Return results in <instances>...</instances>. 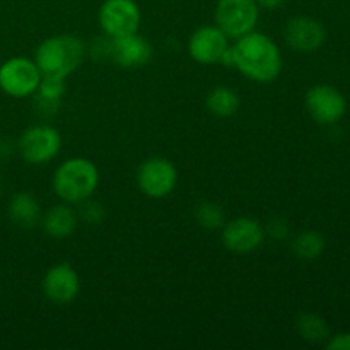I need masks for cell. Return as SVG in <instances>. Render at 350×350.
<instances>
[{"label": "cell", "instance_id": "cell-1", "mask_svg": "<svg viewBox=\"0 0 350 350\" xmlns=\"http://www.w3.org/2000/svg\"><path fill=\"white\" fill-rule=\"evenodd\" d=\"M232 48L234 67L250 81L267 82L275 81L282 72V55L279 46L263 33H252L238 38Z\"/></svg>", "mask_w": 350, "mask_h": 350}, {"label": "cell", "instance_id": "cell-27", "mask_svg": "<svg viewBox=\"0 0 350 350\" xmlns=\"http://www.w3.org/2000/svg\"><path fill=\"white\" fill-rule=\"evenodd\" d=\"M2 188H3V181H2V176H0V191H2Z\"/></svg>", "mask_w": 350, "mask_h": 350}, {"label": "cell", "instance_id": "cell-23", "mask_svg": "<svg viewBox=\"0 0 350 350\" xmlns=\"http://www.w3.org/2000/svg\"><path fill=\"white\" fill-rule=\"evenodd\" d=\"M269 234L272 236L273 239H284L289 234V228H287V224L282 219H273L269 224Z\"/></svg>", "mask_w": 350, "mask_h": 350}, {"label": "cell", "instance_id": "cell-26", "mask_svg": "<svg viewBox=\"0 0 350 350\" xmlns=\"http://www.w3.org/2000/svg\"><path fill=\"white\" fill-rule=\"evenodd\" d=\"M286 2L287 0H256L258 7H262V9H267V10L277 9V7L284 5Z\"/></svg>", "mask_w": 350, "mask_h": 350}, {"label": "cell", "instance_id": "cell-3", "mask_svg": "<svg viewBox=\"0 0 350 350\" xmlns=\"http://www.w3.org/2000/svg\"><path fill=\"white\" fill-rule=\"evenodd\" d=\"M99 183L98 167L84 157H72L62 163L53 174L55 193L65 204H82L92 197Z\"/></svg>", "mask_w": 350, "mask_h": 350}, {"label": "cell", "instance_id": "cell-19", "mask_svg": "<svg viewBox=\"0 0 350 350\" xmlns=\"http://www.w3.org/2000/svg\"><path fill=\"white\" fill-rule=\"evenodd\" d=\"M294 252L303 260H314L323 253L325 238L317 231H304L294 241Z\"/></svg>", "mask_w": 350, "mask_h": 350}, {"label": "cell", "instance_id": "cell-7", "mask_svg": "<svg viewBox=\"0 0 350 350\" xmlns=\"http://www.w3.org/2000/svg\"><path fill=\"white\" fill-rule=\"evenodd\" d=\"M99 24L109 38L137 33L140 26L139 5L133 0H106L99 9Z\"/></svg>", "mask_w": 350, "mask_h": 350}, {"label": "cell", "instance_id": "cell-4", "mask_svg": "<svg viewBox=\"0 0 350 350\" xmlns=\"http://www.w3.org/2000/svg\"><path fill=\"white\" fill-rule=\"evenodd\" d=\"M260 17L256 0H219L215 5V23L228 38L245 36L255 29Z\"/></svg>", "mask_w": 350, "mask_h": 350}, {"label": "cell", "instance_id": "cell-17", "mask_svg": "<svg viewBox=\"0 0 350 350\" xmlns=\"http://www.w3.org/2000/svg\"><path fill=\"white\" fill-rule=\"evenodd\" d=\"M205 106L212 115L229 118L239 109V96L229 88H215L208 92Z\"/></svg>", "mask_w": 350, "mask_h": 350}, {"label": "cell", "instance_id": "cell-8", "mask_svg": "<svg viewBox=\"0 0 350 350\" xmlns=\"http://www.w3.org/2000/svg\"><path fill=\"white\" fill-rule=\"evenodd\" d=\"M176 167L163 157L147 159L137 171V183L140 191L150 198L167 197L176 188Z\"/></svg>", "mask_w": 350, "mask_h": 350}, {"label": "cell", "instance_id": "cell-14", "mask_svg": "<svg viewBox=\"0 0 350 350\" xmlns=\"http://www.w3.org/2000/svg\"><path fill=\"white\" fill-rule=\"evenodd\" d=\"M287 44L296 51H314L323 44L325 29L317 19L297 16L289 19L284 29Z\"/></svg>", "mask_w": 350, "mask_h": 350}, {"label": "cell", "instance_id": "cell-18", "mask_svg": "<svg viewBox=\"0 0 350 350\" xmlns=\"http://www.w3.org/2000/svg\"><path fill=\"white\" fill-rule=\"evenodd\" d=\"M296 328L301 337L308 342H321L328 337V325L317 314H301L296 321Z\"/></svg>", "mask_w": 350, "mask_h": 350}, {"label": "cell", "instance_id": "cell-13", "mask_svg": "<svg viewBox=\"0 0 350 350\" xmlns=\"http://www.w3.org/2000/svg\"><path fill=\"white\" fill-rule=\"evenodd\" d=\"M109 58L123 68H139L149 64L152 58V46L137 33L111 38Z\"/></svg>", "mask_w": 350, "mask_h": 350}, {"label": "cell", "instance_id": "cell-25", "mask_svg": "<svg viewBox=\"0 0 350 350\" xmlns=\"http://www.w3.org/2000/svg\"><path fill=\"white\" fill-rule=\"evenodd\" d=\"M12 142L7 139H0V159H7L12 154Z\"/></svg>", "mask_w": 350, "mask_h": 350}, {"label": "cell", "instance_id": "cell-10", "mask_svg": "<svg viewBox=\"0 0 350 350\" xmlns=\"http://www.w3.org/2000/svg\"><path fill=\"white\" fill-rule=\"evenodd\" d=\"M306 108L318 123L332 125L344 116L345 99L330 85H314L306 94Z\"/></svg>", "mask_w": 350, "mask_h": 350}, {"label": "cell", "instance_id": "cell-15", "mask_svg": "<svg viewBox=\"0 0 350 350\" xmlns=\"http://www.w3.org/2000/svg\"><path fill=\"white\" fill-rule=\"evenodd\" d=\"M77 222L79 217L74 208L68 207L67 204L55 205L44 214L43 229L50 238L64 239L68 238L77 229Z\"/></svg>", "mask_w": 350, "mask_h": 350}, {"label": "cell", "instance_id": "cell-20", "mask_svg": "<svg viewBox=\"0 0 350 350\" xmlns=\"http://www.w3.org/2000/svg\"><path fill=\"white\" fill-rule=\"evenodd\" d=\"M195 219L202 228L208 229V231H214V229L222 228L226 224L224 211L219 205L208 204V202L198 205L197 211H195Z\"/></svg>", "mask_w": 350, "mask_h": 350}, {"label": "cell", "instance_id": "cell-5", "mask_svg": "<svg viewBox=\"0 0 350 350\" xmlns=\"http://www.w3.org/2000/svg\"><path fill=\"white\" fill-rule=\"evenodd\" d=\"M62 137L51 125H33L17 142L21 156L29 164H46L60 152Z\"/></svg>", "mask_w": 350, "mask_h": 350}, {"label": "cell", "instance_id": "cell-11", "mask_svg": "<svg viewBox=\"0 0 350 350\" xmlns=\"http://www.w3.org/2000/svg\"><path fill=\"white\" fill-rule=\"evenodd\" d=\"M229 48V38L217 26H204L191 34L188 51L191 58L202 65L219 64Z\"/></svg>", "mask_w": 350, "mask_h": 350}, {"label": "cell", "instance_id": "cell-21", "mask_svg": "<svg viewBox=\"0 0 350 350\" xmlns=\"http://www.w3.org/2000/svg\"><path fill=\"white\" fill-rule=\"evenodd\" d=\"M36 94L48 99H55V101H60L62 96L65 94V79L46 77V75H43L40 85L36 89Z\"/></svg>", "mask_w": 350, "mask_h": 350}, {"label": "cell", "instance_id": "cell-9", "mask_svg": "<svg viewBox=\"0 0 350 350\" xmlns=\"http://www.w3.org/2000/svg\"><path fill=\"white\" fill-rule=\"evenodd\" d=\"M222 245L232 253L246 255L258 248L265 239L262 224L248 217H238L222 226Z\"/></svg>", "mask_w": 350, "mask_h": 350}, {"label": "cell", "instance_id": "cell-22", "mask_svg": "<svg viewBox=\"0 0 350 350\" xmlns=\"http://www.w3.org/2000/svg\"><path fill=\"white\" fill-rule=\"evenodd\" d=\"M105 208L101 207V205L98 204V202H92V200H84L82 202V208H81V217L84 219L88 224H99V222H103V219H105Z\"/></svg>", "mask_w": 350, "mask_h": 350}, {"label": "cell", "instance_id": "cell-6", "mask_svg": "<svg viewBox=\"0 0 350 350\" xmlns=\"http://www.w3.org/2000/svg\"><path fill=\"white\" fill-rule=\"evenodd\" d=\"M41 72L29 58L16 57L0 67V89L12 98H26L36 92Z\"/></svg>", "mask_w": 350, "mask_h": 350}, {"label": "cell", "instance_id": "cell-24", "mask_svg": "<svg viewBox=\"0 0 350 350\" xmlns=\"http://www.w3.org/2000/svg\"><path fill=\"white\" fill-rule=\"evenodd\" d=\"M327 349L330 350H350V334L335 335L327 344Z\"/></svg>", "mask_w": 350, "mask_h": 350}, {"label": "cell", "instance_id": "cell-12", "mask_svg": "<svg viewBox=\"0 0 350 350\" xmlns=\"http://www.w3.org/2000/svg\"><path fill=\"white\" fill-rule=\"evenodd\" d=\"M81 279L68 263L51 267L43 279V293L51 303L67 304L79 296Z\"/></svg>", "mask_w": 350, "mask_h": 350}, {"label": "cell", "instance_id": "cell-2", "mask_svg": "<svg viewBox=\"0 0 350 350\" xmlns=\"http://www.w3.org/2000/svg\"><path fill=\"white\" fill-rule=\"evenodd\" d=\"M85 57V46L79 38L72 34H58L48 38L38 46L34 53V64L41 75L65 79L77 70Z\"/></svg>", "mask_w": 350, "mask_h": 350}, {"label": "cell", "instance_id": "cell-16", "mask_svg": "<svg viewBox=\"0 0 350 350\" xmlns=\"http://www.w3.org/2000/svg\"><path fill=\"white\" fill-rule=\"evenodd\" d=\"M9 215L19 228L33 229L40 222V204L31 193H16L9 204Z\"/></svg>", "mask_w": 350, "mask_h": 350}]
</instances>
